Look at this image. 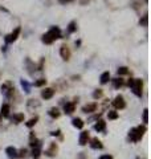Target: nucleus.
<instances>
[{
  "mask_svg": "<svg viewBox=\"0 0 151 159\" xmlns=\"http://www.w3.org/2000/svg\"><path fill=\"white\" fill-rule=\"evenodd\" d=\"M147 116H148V110H147V109H146V110H145V111H143V122H145V123H147V121H148Z\"/></svg>",
  "mask_w": 151,
  "mask_h": 159,
  "instance_id": "26",
  "label": "nucleus"
},
{
  "mask_svg": "<svg viewBox=\"0 0 151 159\" xmlns=\"http://www.w3.org/2000/svg\"><path fill=\"white\" fill-rule=\"evenodd\" d=\"M60 55H61V57H63L64 60H68V58L70 57V52H69L68 46H66V45L61 46V48H60Z\"/></svg>",
  "mask_w": 151,
  "mask_h": 159,
  "instance_id": "5",
  "label": "nucleus"
},
{
  "mask_svg": "<svg viewBox=\"0 0 151 159\" xmlns=\"http://www.w3.org/2000/svg\"><path fill=\"white\" fill-rule=\"evenodd\" d=\"M45 82H46V80H39V81L34 82V85L36 86H43V85H45Z\"/></svg>",
  "mask_w": 151,
  "mask_h": 159,
  "instance_id": "24",
  "label": "nucleus"
},
{
  "mask_svg": "<svg viewBox=\"0 0 151 159\" xmlns=\"http://www.w3.org/2000/svg\"><path fill=\"white\" fill-rule=\"evenodd\" d=\"M107 117H109V119H117L118 118V113L117 111H109Z\"/></svg>",
  "mask_w": 151,
  "mask_h": 159,
  "instance_id": "21",
  "label": "nucleus"
},
{
  "mask_svg": "<svg viewBox=\"0 0 151 159\" xmlns=\"http://www.w3.org/2000/svg\"><path fill=\"white\" fill-rule=\"evenodd\" d=\"M129 86L133 88V92L137 95H142V81L140 80H130Z\"/></svg>",
  "mask_w": 151,
  "mask_h": 159,
  "instance_id": "1",
  "label": "nucleus"
},
{
  "mask_svg": "<svg viewBox=\"0 0 151 159\" xmlns=\"http://www.w3.org/2000/svg\"><path fill=\"white\" fill-rule=\"evenodd\" d=\"M32 155H33V156H36V158H37V156L40 155V148H39V147L33 148V151H32Z\"/></svg>",
  "mask_w": 151,
  "mask_h": 159,
  "instance_id": "25",
  "label": "nucleus"
},
{
  "mask_svg": "<svg viewBox=\"0 0 151 159\" xmlns=\"http://www.w3.org/2000/svg\"><path fill=\"white\" fill-rule=\"evenodd\" d=\"M74 23H70V25H69V32H73L74 31Z\"/></svg>",
  "mask_w": 151,
  "mask_h": 159,
  "instance_id": "30",
  "label": "nucleus"
},
{
  "mask_svg": "<svg viewBox=\"0 0 151 159\" xmlns=\"http://www.w3.org/2000/svg\"><path fill=\"white\" fill-rule=\"evenodd\" d=\"M74 104L73 102H70V104H66L65 105V107H64V110H65V113H68V114H70V113H73L74 111Z\"/></svg>",
  "mask_w": 151,
  "mask_h": 159,
  "instance_id": "11",
  "label": "nucleus"
},
{
  "mask_svg": "<svg viewBox=\"0 0 151 159\" xmlns=\"http://www.w3.org/2000/svg\"><path fill=\"white\" fill-rule=\"evenodd\" d=\"M101 159H111V156H109V155H103V156H101Z\"/></svg>",
  "mask_w": 151,
  "mask_h": 159,
  "instance_id": "31",
  "label": "nucleus"
},
{
  "mask_svg": "<svg viewBox=\"0 0 151 159\" xmlns=\"http://www.w3.org/2000/svg\"><path fill=\"white\" fill-rule=\"evenodd\" d=\"M43 41H44V43H45V44H52V43H53V40H52V37L48 35V33H46V35H44Z\"/></svg>",
  "mask_w": 151,
  "mask_h": 159,
  "instance_id": "20",
  "label": "nucleus"
},
{
  "mask_svg": "<svg viewBox=\"0 0 151 159\" xmlns=\"http://www.w3.org/2000/svg\"><path fill=\"white\" fill-rule=\"evenodd\" d=\"M56 153H57V146H56V145H52V146H51V148L48 150V154H49L51 156H53Z\"/></svg>",
  "mask_w": 151,
  "mask_h": 159,
  "instance_id": "19",
  "label": "nucleus"
},
{
  "mask_svg": "<svg viewBox=\"0 0 151 159\" xmlns=\"http://www.w3.org/2000/svg\"><path fill=\"white\" fill-rule=\"evenodd\" d=\"M113 105H114L115 109H123V107L126 106L125 101H123V97L122 95H117L114 98V101H113Z\"/></svg>",
  "mask_w": 151,
  "mask_h": 159,
  "instance_id": "3",
  "label": "nucleus"
},
{
  "mask_svg": "<svg viewBox=\"0 0 151 159\" xmlns=\"http://www.w3.org/2000/svg\"><path fill=\"white\" fill-rule=\"evenodd\" d=\"M101 95H102V92H101V90H97V92L93 93V97H94V98H100Z\"/></svg>",
  "mask_w": 151,
  "mask_h": 159,
  "instance_id": "28",
  "label": "nucleus"
},
{
  "mask_svg": "<svg viewBox=\"0 0 151 159\" xmlns=\"http://www.w3.org/2000/svg\"><path fill=\"white\" fill-rule=\"evenodd\" d=\"M1 114H3V117H8L9 116V105L4 104L3 106H1Z\"/></svg>",
  "mask_w": 151,
  "mask_h": 159,
  "instance_id": "14",
  "label": "nucleus"
},
{
  "mask_svg": "<svg viewBox=\"0 0 151 159\" xmlns=\"http://www.w3.org/2000/svg\"><path fill=\"white\" fill-rule=\"evenodd\" d=\"M96 109H97V104H89L82 107V111L84 113H91V111H96Z\"/></svg>",
  "mask_w": 151,
  "mask_h": 159,
  "instance_id": "8",
  "label": "nucleus"
},
{
  "mask_svg": "<svg viewBox=\"0 0 151 159\" xmlns=\"http://www.w3.org/2000/svg\"><path fill=\"white\" fill-rule=\"evenodd\" d=\"M101 84H106V82L109 81V80H110V73L109 72H105V73H102V74H101Z\"/></svg>",
  "mask_w": 151,
  "mask_h": 159,
  "instance_id": "12",
  "label": "nucleus"
},
{
  "mask_svg": "<svg viewBox=\"0 0 151 159\" xmlns=\"http://www.w3.org/2000/svg\"><path fill=\"white\" fill-rule=\"evenodd\" d=\"M122 80H121V78H117V80H114V86L115 88H119V86H122Z\"/></svg>",
  "mask_w": 151,
  "mask_h": 159,
  "instance_id": "22",
  "label": "nucleus"
},
{
  "mask_svg": "<svg viewBox=\"0 0 151 159\" xmlns=\"http://www.w3.org/2000/svg\"><path fill=\"white\" fill-rule=\"evenodd\" d=\"M140 24H142V25H147V16H145L143 20H140Z\"/></svg>",
  "mask_w": 151,
  "mask_h": 159,
  "instance_id": "29",
  "label": "nucleus"
},
{
  "mask_svg": "<svg viewBox=\"0 0 151 159\" xmlns=\"http://www.w3.org/2000/svg\"><path fill=\"white\" fill-rule=\"evenodd\" d=\"M88 139H89V133L88 131H82L80 135V145H86L88 143Z\"/></svg>",
  "mask_w": 151,
  "mask_h": 159,
  "instance_id": "9",
  "label": "nucleus"
},
{
  "mask_svg": "<svg viewBox=\"0 0 151 159\" xmlns=\"http://www.w3.org/2000/svg\"><path fill=\"white\" fill-rule=\"evenodd\" d=\"M68 1H72V0H60V3H68Z\"/></svg>",
  "mask_w": 151,
  "mask_h": 159,
  "instance_id": "33",
  "label": "nucleus"
},
{
  "mask_svg": "<svg viewBox=\"0 0 151 159\" xmlns=\"http://www.w3.org/2000/svg\"><path fill=\"white\" fill-rule=\"evenodd\" d=\"M19 33H20V28H16L15 29V32H12L9 36H7V43H12V41H15L17 39V36H19Z\"/></svg>",
  "mask_w": 151,
  "mask_h": 159,
  "instance_id": "7",
  "label": "nucleus"
},
{
  "mask_svg": "<svg viewBox=\"0 0 151 159\" xmlns=\"http://www.w3.org/2000/svg\"><path fill=\"white\" fill-rule=\"evenodd\" d=\"M49 116L53 117V118H57L58 116H60V111H58V109H56V107H53V109L49 110Z\"/></svg>",
  "mask_w": 151,
  "mask_h": 159,
  "instance_id": "17",
  "label": "nucleus"
},
{
  "mask_svg": "<svg viewBox=\"0 0 151 159\" xmlns=\"http://www.w3.org/2000/svg\"><path fill=\"white\" fill-rule=\"evenodd\" d=\"M94 129H96L97 131H102L103 129H105V122H103V121H98V123H96Z\"/></svg>",
  "mask_w": 151,
  "mask_h": 159,
  "instance_id": "16",
  "label": "nucleus"
},
{
  "mask_svg": "<svg viewBox=\"0 0 151 159\" xmlns=\"http://www.w3.org/2000/svg\"><path fill=\"white\" fill-rule=\"evenodd\" d=\"M143 133H145V127L139 126V127H137V129H133V130H131L130 137H131V139H133V141L137 142V141H139V139L142 138Z\"/></svg>",
  "mask_w": 151,
  "mask_h": 159,
  "instance_id": "2",
  "label": "nucleus"
},
{
  "mask_svg": "<svg viewBox=\"0 0 151 159\" xmlns=\"http://www.w3.org/2000/svg\"><path fill=\"white\" fill-rule=\"evenodd\" d=\"M91 147L93 148H102V143L98 138H93L91 139Z\"/></svg>",
  "mask_w": 151,
  "mask_h": 159,
  "instance_id": "10",
  "label": "nucleus"
},
{
  "mask_svg": "<svg viewBox=\"0 0 151 159\" xmlns=\"http://www.w3.org/2000/svg\"><path fill=\"white\" fill-rule=\"evenodd\" d=\"M48 35L52 37V40H56V39H60L61 37V31H60V28L54 27V28H52L51 31L48 32Z\"/></svg>",
  "mask_w": 151,
  "mask_h": 159,
  "instance_id": "4",
  "label": "nucleus"
},
{
  "mask_svg": "<svg viewBox=\"0 0 151 159\" xmlns=\"http://www.w3.org/2000/svg\"><path fill=\"white\" fill-rule=\"evenodd\" d=\"M126 73H127V68L122 67V68H119V69H118V74H126Z\"/></svg>",
  "mask_w": 151,
  "mask_h": 159,
  "instance_id": "27",
  "label": "nucleus"
},
{
  "mask_svg": "<svg viewBox=\"0 0 151 159\" xmlns=\"http://www.w3.org/2000/svg\"><path fill=\"white\" fill-rule=\"evenodd\" d=\"M13 121H15V123H20V122H23L24 121V114H15Z\"/></svg>",
  "mask_w": 151,
  "mask_h": 159,
  "instance_id": "15",
  "label": "nucleus"
},
{
  "mask_svg": "<svg viewBox=\"0 0 151 159\" xmlns=\"http://www.w3.org/2000/svg\"><path fill=\"white\" fill-rule=\"evenodd\" d=\"M73 126H74V127H77V129H82V127H84L82 119H80V118H74V119H73Z\"/></svg>",
  "mask_w": 151,
  "mask_h": 159,
  "instance_id": "13",
  "label": "nucleus"
},
{
  "mask_svg": "<svg viewBox=\"0 0 151 159\" xmlns=\"http://www.w3.org/2000/svg\"><path fill=\"white\" fill-rule=\"evenodd\" d=\"M53 94H54V90L51 89V88H48V89L43 90V93H41V97H43V98H45V99H49V98H52V97H53Z\"/></svg>",
  "mask_w": 151,
  "mask_h": 159,
  "instance_id": "6",
  "label": "nucleus"
},
{
  "mask_svg": "<svg viewBox=\"0 0 151 159\" xmlns=\"http://www.w3.org/2000/svg\"><path fill=\"white\" fill-rule=\"evenodd\" d=\"M36 122H37V118H32L29 122H27V126H28V127H32L33 125H36Z\"/></svg>",
  "mask_w": 151,
  "mask_h": 159,
  "instance_id": "23",
  "label": "nucleus"
},
{
  "mask_svg": "<svg viewBox=\"0 0 151 159\" xmlns=\"http://www.w3.org/2000/svg\"><path fill=\"white\" fill-rule=\"evenodd\" d=\"M24 155H25V150H21L20 151V156H24Z\"/></svg>",
  "mask_w": 151,
  "mask_h": 159,
  "instance_id": "32",
  "label": "nucleus"
},
{
  "mask_svg": "<svg viewBox=\"0 0 151 159\" xmlns=\"http://www.w3.org/2000/svg\"><path fill=\"white\" fill-rule=\"evenodd\" d=\"M6 153L8 154L9 156H16V153H17V151H16V148H15V147H7Z\"/></svg>",
  "mask_w": 151,
  "mask_h": 159,
  "instance_id": "18",
  "label": "nucleus"
}]
</instances>
